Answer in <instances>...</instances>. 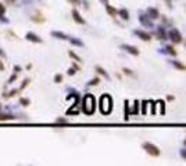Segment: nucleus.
I'll return each mask as SVG.
<instances>
[{
  "label": "nucleus",
  "instance_id": "obj_22",
  "mask_svg": "<svg viewBox=\"0 0 186 166\" xmlns=\"http://www.w3.org/2000/svg\"><path fill=\"white\" fill-rule=\"evenodd\" d=\"M70 55H71V57L74 58V60H76V61H79V57H78V55L75 54V53H72V51H70Z\"/></svg>",
  "mask_w": 186,
  "mask_h": 166
},
{
  "label": "nucleus",
  "instance_id": "obj_16",
  "mask_svg": "<svg viewBox=\"0 0 186 166\" xmlns=\"http://www.w3.org/2000/svg\"><path fill=\"white\" fill-rule=\"evenodd\" d=\"M96 71H97L99 73H100V75H103L104 78H106V79H108V78H110V76H108V73L106 72V71H104L103 68H100V67H96Z\"/></svg>",
  "mask_w": 186,
  "mask_h": 166
},
{
  "label": "nucleus",
  "instance_id": "obj_5",
  "mask_svg": "<svg viewBox=\"0 0 186 166\" xmlns=\"http://www.w3.org/2000/svg\"><path fill=\"white\" fill-rule=\"evenodd\" d=\"M121 49L122 50H125L126 53H129V54H132V55H139V50H138L136 47L131 46V44H122Z\"/></svg>",
  "mask_w": 186,
  "mask_h": 166
},
{
  "label": "nucleus",
  "instance_id": "obj_33",
  "mask_svg": "<svg viewBox=\"0 0 186 166\" xmlns=\"http://www.w3.org/2000/svg\"><path fill=\"white\" fill-rule=\"evenodd\" d=\"M7 1H15V0H7Z\"/></svg>",
  "mask_w": 186,
  "mask_h": 166
},
{
  "label": "nucleus",
  "instance_id": "obj_9",
  "mask_svg": "<svg viewBox=\"0 0 186 166\" xmlns=\"http://www.w3.org/2000/svg\"><path fill=\"white\" fill-rule=\"evenodd\" d=\"M139 21L142 22V25H144V26H153V22H151V19H149V17H146V15H140V17H139Z\"/></svg>",
  "mask_w": 186,
  "mask_h": 166
},
{
  "label": "nucleus",
  "instance_id": "obj_18",
  "mask_svg": "<svg viewBox=\"0 0 186 166\" xmlns=\"http://www.w3.org/2000/svg\"><path fill=\"white\" fill-rule=\"evenodd\" d=\"M68 40H70L72 44H75V46H83V43L81 42V40H78V39H74V37H71V39H70V37H68Z\"/></svg>",
  "mask_w": 186,
  "mask_h": 166
},
{
  "label": "nucleus",
  "instance_id": "obj_2",
  "mask_svg": "<svg viewBox=\"0 0 186 166\" xmlns=\"http://www.w3.org/2000/svg\"><path fill=\"white\" fill-rule=\"evenodd\" d=\"M83 112L90 115L95 112V97L92 94H88L85 98H83Z\"/></svg>",
  "mask_w": 186,
  "mask_h": 166
},
{
  "label": "nucleus",
  "instance_id": "obj_17",
  "mask_svg": "<svg viewBox=\"0 0 186 166\" xmlns=\"http://www.w3.org/2000/svg\"><path fill=\"white\" fill-rule=\"evenodd\" d=\"M165 50H167V53H168V54L176 55V50H175V49H174L172 46H167V47H165Z\"/></svg>",
  "mask_w": 186,
  "mask_h": 166
},
{
  "label": "nucleus",
  "instance_id": "obj_21",
  "mask_svg": "<svg viewBox=\"0 0 186 166\" xmlns=\"http://www.w3.org/2000/svg\"><path fill=\"white\" fill-rule=\"evenodd\" d=\"M6 13V8H4V6L3 4H0V18L3 17V14Z\"/></svg>",
  "mask_w": 186,
  "mask_h": 166
},
{
  "label": "nucleus",
  "instance_id": "obj_29",
  "mask_svg": "<svg viewBox=\"0 0 186 166\" xmlns=\"http://www.w3.org/2000/svg\"><path fill=\"white\" fill-rule=\"evenodd\" d=\"M68 1L72 4H79V0H68Z\"/></svg>",
  "mask_w": 186,
  "mask_h": 166
},
{
  "label": "nucleus",
  "instance_id": "obj_15",
  "mask_svg": "<svg viewBox=\"0 0 186 166\" xmlns=\"http://www.w3.org/2000/svg\"><path fill=\"white\" fill-rule=\"evenodd\" d=\"M157 36L160 37L161 40H164V39H165V31H164L163 28H161V26L157 29Z\"/></svg>",
  "mask_w": 186,
  "mask_h": 166
},
{
  "label": "nucleus",
  "instance_id": "obj_24",
  "mask_svg": "<svg viewBox=\"0 0 186 166\" xmlns=\"http://www.w3.org/2000/svg\"><path fill=\"white\" fill-rule=\"evenodd\" d=\"M181 156L186 159V148H183V150H181Z\"/></svg>",
  "mask_w": 186,
  "mask_h": 166
},
{
  "label": "nucleus",
  "instance_id": "obj_8",
  "mask_svg": "<svg viewBox=\"0 0 186 166\" xmlns=\"http://www.w3.org/2000/svg\"><path fill=\"white\" fill-rule=\"evenodd\" d=\"M26 39H28L29 42H35V43H42V39H40V37L38 36V35L32 33V32L26 33Z\"/></svg>",
  "mask_w": 186,
  "mask_h": 166
},
{
  "label": "nucleus",
  "instance_id": "obj_30",
  "mask_svg": "<svg viewBox=\"0 0 186 166\" xmlns=\"http://www.w3.org/2000/svg\"><path fill=\"white\" fill-rule=\"evenodd\" d=\"M74 73H75V69H70L68 71V75H74Z\"/></svg>",
  "mask_w": 186,
  "mask_h": 166
},
{
  "label": "nucleus",
  "instance_id": "obj_4",
  "mask_svg": "<svg viewBox=\"0 0 186 166\" xmlns=\"http://www.w3.org/2000/svg\"><path fill=\"white\" fill-rule=\"evenodd\" d=\"M168 37L169 39L174 42V43H179L181 40H182V35L179 33V31L178 29H175V28H172L171 31L168 32Z\"/></svg>",
  "mask_w": 186,
  "mask_h": 166
},
{
  "label": "nucleus",
  "instance_id": "obj_23",
  "mask_svg": "<svg viewBox=\"0 0 186 166\" xmlns=\"http://www.w3.org/2000/svg\"><path fill=\"white\" fill-rule=\"evenodd\" d=\"M21 104L28 105L29 104V100H28V98H21Z\"/></svg>",
  "mask_w": 186,
  "mask_h": 166
},
{
  "label": "nucleus",
  "instance_id": "obj_13",
  "mask_svg": "<svg viewBox=\"0 0 186 166\" xmlns=\"http://www.w3.org/2000/svg\"><path fill=\"white\" fill-rule=\"evenodd\" d=\"M172 65H174L176 69H181V71H186V65H183L182 62H179V61H172Z\"/></svg>",
  "mask_w": 186,
  "mask_h": 166
},
{
  "label": "nucleus",
  "instance_id": "obj_14",
  "mask_svg": "<svg viewBox=\"0 0 186 166\" xmlns=\"http://www.w3.org/2000/svg\"><path fill=\"white\" fill-rule=\"evenodd\" d=\"M106 10H107V13H108V14H110V15H113V17H115V14H118V11L115 10L114 7H111V6H108V4H107V6H106Z\"/></svg>",
  "mask_w": 186,
  "mask_h": 166
},
{
  "label": "nucleus",
  "instance_id": "obj_26",
  "mask_svg": "<svg viewBox=\"0 0 186 166\" xmlns=\"http://www.w3.org/2000/svg\"><path fill=\"white\" fill-rule=\"evenodd\" d=\"M97 83H99V79H97V78H95L93 80H90L89 84H97Z\"/></svg>",
  "mask_w": 186,
  "mask_h": 166
},
{
  "label": "nucleus",
  "instance_id": "obj_25",
  "mask_svg": "<svg viewBox=\"0 0 186 166\" xmlns=\"http://www.w3.org/2000/svg\"><path fill=\"white\" fill-rule=\"evenodd\" d=\"M139 111V102L135 101V109H133V112H138Z\"/></svg>",
  "mask_w": 186,
  "mask_h": 166
},
{
  "label": "nucleus",
  "instance_id": "obj_12",
  "mask_svg": "<svg viewBox=\"0 0 186 166\" xmlns=\"http://www.w3.org/2000/svg\"><path fill=\"white\" fill-rule=\"evenodd\" d=\"M118 15L122 19H129V13H128V10H125V8H121V10L118 11Z\"/></svg>",
  "mask_w": 186,
  "mask_h": 166
},
{
  "label": "nucleus",
  "instance_id": "obj_19",
  "mask_svg": "<svg viewBox=\"0 0 186 166\" xmlns=\"http://www.w3.org/2000/svg\"><path fill=\"white\" fill-rule=\"evenodd\" d=\"M10 119H14V116H11V115H0V120H10Z\"/></svg>",
  "mask_w": 186,
  "mask_h": 166
},
{
  "label": "nucleus",
  "instance_id": "obj_34",
  "mask_svg": "<svg viewBox=\"0 0 186 166\" xmlns=\"http://www.w3.org/2000/svg\"><path fill=\"white\" fill-rule=\"evenodd\" d=\"M185 145H186V140H185Z\"/></svg>",
  "mask_w": 186,
  "mask_h": 166
},
{
  "label": "nucleus",
  "instance_id": "obj_28",
  "mask_svg": "<svg viewBox=\"0 0 186 166\" xmlns=\"http://www.w3.org/2000/svg\"><path fill=\"white\" fill-rule=\"evenodd\" d=\"M57 122H58V123H65V122H67V119H63V118H58V119H57Z\"/></svg>",
  "mask_w": 186,
  "mask_h": 166
},
{
  "label": "nucleus",
  "instance_id": "obj_32",
  "mask_svg": "<svg viewBox=\"0 0 186 166\" xmlns=\"http://www.w3.org/2000/svg\"><path fill=\"white\" fill-rule=\"evenodd\" d=\"M0 55H3V57H4V53H3L2 50H0Z\"/></svg>",
  "mask_w": 186,
  "mask_h": 166
},
{
  "label": "nucleus",
  "instance_id": "obj_11",
  "mask_svg": "<svg viewBox=\"0 0 186 166\" xmlns=\"http://www.w3.org/2000/svg\"><path fill=\"white\" fill-rule=\"evenodd\" d=\"M51 36L58 37V39H61V40H68V36L63 32H51Z\"/></svg>",
  "mask_w": 186,
  "mask_h": 166
},
{
  "label": "nucleus",
  "instance_id": "obj_20",
  "mask_svg": "<svg viewBox=\"0 0 186 166\" xmlns=\"http://www.w3.org/2000/svg\"><path fill=\"white\" fill-rule=\"evenodd\" d=\"M61 80H63V76H61V75H56V76H54V82H56V83H60Z\"/></svg>",
  "mask_w": 186,
  "mask_h": 166
},
{
  "label": "nucleus",
  "instance_id": "obj_7",
  "mask_svg": "<svg viewBox=\"0 0 186 166\" xmlns=\"http://www.w3.org/2000/svg\"><path fill=\"white\" fill-rule=\"evenodd\" d=\"M147 15L150 17V19H156V18H158V17H160L157 8H154V7H149V8H147Z\"/></svg>",
  "mask_w": 186,
  "mask_h": 166
},
{
  "label": "nucleus",
  "instance_id": "obj_1",
  "mask_svg": "<svg viewBox=\"0 0 186 166\" xmlns=\"http://www.w3.org/2000/svg\"><path fill=\"white\" fill-rule=\"evenodd\" d=\"M111 109H113V100L108 94H104L100 98V111L103 114H110Z\"/></svg>",
  "mask_w": 186,
  "mask_h": 166
},
{
  "label": "nucleus",
  "instance_id": "obj_27",
  "mask_svg": "<svg viewBox=\"0 0 186 166\" xmlns=\"http://www.w3.org/2000/svg\"><path fill=\"white\" fill-rule=\"evenodd\" d=\"M124 72H125V73H128V75H132V71H131V69L124 68Z\"/></svg>",
  "mask_w": 186,
  "mask_h": 166
},
{
  "label": "nucleus",
  "instance_id": "obj_6",
  "mask_svg": "<svg viewBox=\"0 0 186 166\" xmlns=\"http://www.w3.org/2000/svg\"><path fill=\"white\" fill-rule=\"evenodd\" d=\"M135 35L138 37H140L142 40H144V42H150L151 40V36L147 32H144V31H135Z\"/></svg>",
  "mask_w": 186,
  "mask_h": 166
},
{
  "label": "nucleus",
  "instance_id": "obj_3",
  "mask_svg": "<svg viewBox=\"0 0 186 166\" xmlns=\"http://www.w3.org/2000/svg\"><path fill=\"white\" fill-rule=\"evenodd\" d=\"M143 150L149 154V155L151 156H158L160 155V150H158L157 147L154 144H151V143H144L143 144Z\"/></svg>",
  "mask_w": 186,
  "mask_h": 166
},
{
  "label": "nucleus",
  "instance_id": "obj_31",
  "mask_svg": "<svg viewBox=\"0 0 186 166\" xmlns=\"http://www.w3.org/2000/svg\"><path fill=\"white\" fill-rule=\"evenodd\" d=\"M4 67H3V64H2V62H0V69H3Z\"/></svg>",
  "mask_w": 186,
  "mask_h": 166
},
{
  "label": "nucleus",
  "instance_id": "obj_10",
  "mask_svg": "<svg viewBox=\"0 0 186 166\" xmlns=\"http://www.w3.org/2000/svg\"><path fill=\"white\" fill-rule=\"evenodd\" d=\"M72 17H74L75 22H78V24H85V19L81 17V14H79L76 10H72Z\"/></svg>",
  "mask_w": 186,
  "mask_h": 166
}]
</instances>
